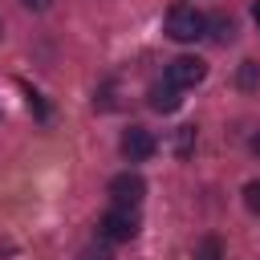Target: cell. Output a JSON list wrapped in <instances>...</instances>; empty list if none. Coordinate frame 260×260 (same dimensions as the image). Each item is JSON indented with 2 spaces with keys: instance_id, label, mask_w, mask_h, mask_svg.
Masks as SVG:
<instances>
[{
  "instance_id": "obj_5",
  "label": "cell",
  "mask_w": 260,
  "mask_h": 260,
  "mask_svg": "<svg viewBox=\"0 0 260 260\" xmlns=\"http://www.w3.org/2000/svg\"><path fill=\"white\" fill-rule=\"evenodd\" d=\"M122 154L130 158V162H146L154 150H158V142H154V134L146 130V126H130V130H122Z\"/></svg>"
},
{
  "instance_id": "obj_3",
  "label": "cell",
  "mask_w": 260,
  "mask_h": 260,
  "mask_svg": "<svg viewBox=\"0 0 260 260\" xmlns=\"http://www.w3.org/2000/svg\"><path fill=\"white\" fill-rule=\"evenodd\" d=\"M203 77H207V61H199V57H191V53H183V57H175V61L167 65V81L179 85V89H191V85H199Z\"/></svg>"
},
{
  "instance_id": "obj_7",
  "label": "cell",
  "mask_w": 260,
  "mask_h": 260,
  "mask_svg": "<svg viewBox=\"0 0 260 260\" xmlns=\"http://www.w3.org/2000/svg\"><path fill=\"white\" fill-rule=\"evenodd\" d=\"M207 32H211L215 45H228V41L236 37V24H232V16H211V20H207Z\"/></svg>"
},
{
  "instance_id": "obj_9",
  "label": "cell",
  "mask_w": 260,
  "mask_h": 260,
  "mask_svg": "<svg viewBox=\"0 0 260 260\" xmlns=\"http://www.w3.org/2000/svg\"><path fill=\"white\" fill-rule=\"evenodd\" d=\"M191 146H195V126H179V134H175V154L187 158Z\"/></svg>"
},
{
  "instance_id": "obj_11",
  "label": "cell",
  "mask_w": 260,
  "mask_h": 260,
  "mask_svg": "<svg viewBox=\"0 0 260 260\" xmlns=\"http://www.w3.org/2000/svg\"><path fill=\"white\" fill-rule=\"evenodd\" d=\"M195 260H219V240H215V236H207V240L199 244V252H195Z\"/></svg>"
},
{
  "instance_id": "obj_2",
  "label": "cell",
  "mask_w": 260,
  "mask_h": 260,
  "mask_svg": "<svg viewBox=\"0 0 260 260\" xmlns=\"http://www.w3.org/2000/svg\"><path fill=\"white\" fill-rule=\"evenodd\" d=\"M98 232H102L106 240H114V244L134 240V236H138V207H118V203H114V207L102 215Z\"/></svg>"
},
{
  "instance_id": "obj_8",
  "label": "cell",
  "mask_w": 260,
  "mask_h": 260,
  "mask_svg": "<svg viewBox=\"0 0 260 260\" xmlns=\"http://www.w3.org/2000/svg\"><path fill=\"white\" fill-rule=\"evenodd\" d=\"M236 85H240V89H256V85H260V65H256V61H240Z\"/></svg>"
},
{
  "instance_id": "obj_13",
  "label": "cell",
  "mask_w": 260,
  "mask_h": 260,
  "mask_svg": "<svg viewBox=\"0 0 260 260\" xmlns=\"http://www.w3.org/2000/svg\"><path fill=\"white\" fill-rule=\"evenodd\" d=\"M252 154H256V158H260V130H256V134H252Z\"/></svg>"
},
{
  "instance_id": "obj_1",
  "label": "cell",
  "mask_w": 260,
  "mask_h": 260,
  "mask_svg": "<svg viewBox=\"0 0 260 260\" xmlns=\"http://www.w3.org/2000/svg\"><path fill=\"white\" fill-rule=\"evenodd\" d=\"M167 37L179 41V45L199 41V37H207V16H203L195 4H175V8L167 12Z\"/></svg>"
},
{
  "instance_id": "obj_4",
  "label": "cell",
  "mask_w": 260,
  "mask_h": 260,
  "mask_svg": "<svg viewBox=\"0 0 260 260\" xmlns=\"http://www.w3.org/2000/svg\"><path fill=\"white\" fill-rule=\"evenodd\" d=\"M142 195H146L142 175L122 171V175H114V179H110V199H114L118 207H138V203H142Z\"/></svg>"
},
{
  "instance_id": "obj_12",
  "label": "cell",
  "mask_w": 260,
  "mask_h": 260,
  "mask_svg": "<svg viewBox=\"0 0 260 260\" xmlns=\"http://www.w3.org/2000/svg\"><path fill=\"white\" fill-rule=\"evenodd\" d=\"M20 4H24V8H32V12H45L53 0H20Z\"/></svg>"
},
{
  "instance_id": "obj_15",
  "label": "cell",
  "mask_w": 260,
  "mask_h": 260,
  "mask_svg": "<svg viewBox=\"0 0 260 260\" xmlns=\"http://www.w3.org/2000/svg\"><path fill=\"white\" fill-rule=\"evenodd\" d=\"M0 37H4V24H0Z\"/></svg>"
},
{
  "instance_id": "obj_6",
  "label": "cell",
  "mask_w": 260,
  "mask_h": 260,
  "mask_svg": "<svg viewBox=\"0 0 260 260\" xmlns=\"http://www.w3.org/2000/svg\"><path fill=\"white\" fill-rule=\"evenodd\" d=\"M179 93H183L179 85H171V81H154V85L146 89V102H150V110H158V114H175V110L183 106Z\"/></svg>"
},
{
  "instance_id": "obj_14",
  "label": "cell",
  "mask_w": 260,
  "mask_h": 260,
  "mask_svg": "<svg viewBox=\"0 0 260 260\" xmlns=\"http://www.w3.org/2000/svg\"><path fill=\"white\" fill-rule=\"evenodd\" d=\"M252 20H256V28H260V0L252 4Z\"/></svg>"
},
{
  "instance_id": "obj_10",
  "label": "cell",
  "mask_w": 260,
  "mask_h": 260,
  "mask_svg": "<svg viewBox=\"0 0 260 260\" xmlns=\"http://www.w3.org/2000/svg\"><path fill=\"white\" fill-rule=\"evenodd\" d=\"M244 207H248L252 215H260V179H252V183L244 187Z\"/></svg>"
}]
</instances>
